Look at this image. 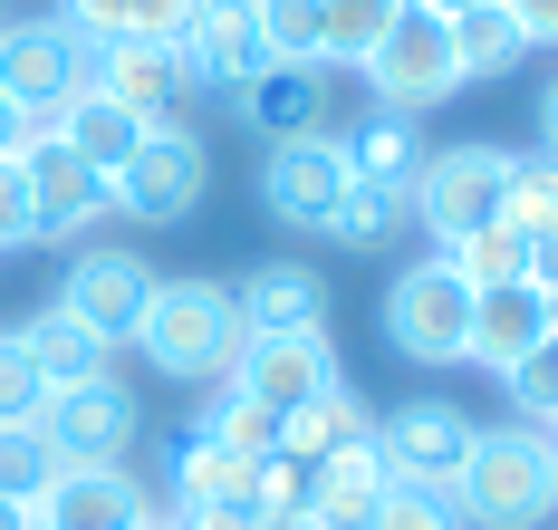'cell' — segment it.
<instances>
[{
  "label": "cell",
  "instance_id": "obj_39",
  "mask_svg": "<svg viewBox=\"0 0 558 530\" xmlns=\"http://www.w3.org/2000/svg\"><path fill=\"white\" fill-rule=\"evenodd\" d=\"M183 29H193V0H135V29H125V39H165V49H183Z\"/></svg>",
  "mask_w": 558,
  "mask_h": 530
},
{
  "label": "cell",
  "instance_id": "obj_16",
  "mask_svg": "<svg viewBox=\"0 0 558 530\" xmlns=\"http://www.w3.org/2000/svg\"><path fill=\"white\" fill-rule=\"evenodd\" d=\"M328 386H347L328 338H251L241 366H231V396H251L260 414H299V406H318Z\"/></svg>",
  "mask_w": 558,
  "mask_h": 530
},
{
  "label": "cell",
  "instance_id": "obj_7",
  "mask_svg": "<svg viewBox=\"0 0 558 530\" xmlns=\"http://www.w3.org/2000/svg\"><path fill=\"white\" fill-rule=\"evenodd\" d=\"M347 193H356V165L337 155V125L328 135H289V145H270V165H260V203H270V222H289V232L337 241Z\"/></svg>",
  "mask_w": 558,
  "mask_h": 530
},
{
  "label": "cell",
  "instance_id": "obj_34",
  "mask_svg": "<svg viewBox=\"0 0 558 530\" xmlns=\"http://www.w3.org/2000/svg\"><path fill=\"white\" fill-rule=\"evenodd\" d=\"M404 222H414V203H404L395 183H356V193H347V213H337V241H356V251H366V241H395Z\"/></svg>",
  "mask_w": 558,
  "mask_h": 530
},
{
  "label": "cell",
  "instance_id": "obj_5",
  "mask_svg": "<svg viewBox=\"0 0 558 530\" xmlns=\"http://www.w3.org/2000/svg\"><path fill=\"white\" fill-rule=\"evenodd\" d=\"M386 338L414 366H462V348H472V280L452 270L444 251L434 261H404L386 280Z\"/></svg>",
  "mask_w": 558,
  "mask_h": 530
},
{
  "label": "cell",
  "instance_id": "obj_22",
  "mask_svg": "<svg viewBox=\"0 0 558 530\" xmlns=\"http://www.w3.org/2000/svg\"><path fill=\"white\" fill-rule=\"evenodd\" d=\"M356 444H376V406L356 386H328L318 406L279 414V454L289 463H328V454H356Z\"/></svg>",
  "mask_w": 558,
  "mask_h": 530
},
{
  "label": "cell",
  "instance_id": "obj_21",
  "mask_svg": "<svg viewBox=\"0 0 558 530\" xmlns=\"http://www.w3.org/2000/svg\"><path fill=\"white\" fill-rule=\"evenodd\" d=\"M328 68H260L251 87H241V117L260 125L270 145H289V135H328Z\"/></svg>",
  "mask_w": 558,
  "mask_h": 530
},
{
  "label": "cell",
  "instance_id": "obj_4",
  "mask_svg": "<svg viewBox=\"0 0 558 530\" xmlns=\"http://www.w3.org/2000/svg\"><path fill=\"white\" fill-rule=\"evenodd\" d=\"M87 59H97V49H87L58 10L0 20V97L39 125V135L58 125V107H68V97H87Z\"/></svg>",
  "mask_w": 558,
  "mask_h": 530
},
{
  "label": "cell",
  "instance_id": "obj_17",
  "mask_svg": "<svg viewBox=\"0 0 558 530\" xmlns=\"http://www.w3.org/2000/svg\"><path fill=\"white\" fill-rule=\"evenodd\" d=\"M539 338H558V299L539 290V280L472 290V348H462V366H492V376H510V366L539 348Z\"/></svg>",
  "mask_w": 558,
  "mask_h": 530
},
{
  "label": "cell",
  "instance_id": "obj_15",
  "mask_svg": "<svg viewBox=\"0 0 558 530\" xmlns=\"http://www.w3.org/2000/svg\"><path fill=\"white\" fill-rule=\"evenodd\" d=\"M183 68H193V87H251L270 59V39H260V0H193V29H183Z\"/></svg>",
  "mask_w": 558,
  "mask_h": 530
},
{
  "label": "cell",
  "instance_id": "obj_42",
  "mask_svg": "<svg viewBox=\"0 0 558 530\" xmlns=\"http://www.w3.org/2000/svg\"><path fill=\"white\" fill-rule=\"evenodd\" d=\"M530 280H539V290L558 299V232H539V241H530Z\"/></svg>",
  "mask_w": 558,
  "mask_h": 530
},
{
  "label": "cell",
  "instance_id": "obj_40",
  "mask_svg": "<svg viewBox=\"0 0 558 530\" xmlns=\"http://www.w3.org/2000/svg\"><path fill=\"white\" fill-rule=\"evenodd\" d=\"M510 20H520V39L530 49H558V0H501Z\"/></svg>",
  "mask_w": 558,
  "mask_h": 530
},
{
  "label": "cell",
  "instance_id": "obj_6",
  "mask_svg": "<svg viewBox=\"0 0 558 530\" xmlns=\"http://www.w3.org/2000/svg\"><path fill=\"white\" fill-rule=\"evenodd\" d=\"M501 193H510V155L472 135V145H444V155H424V174H414V222L434 232V251H452L462 232L501 222Z\"/></svg>",
  "mask_w": 558,
  "mask_h": 530
},
{
  "label": "cell",
  "instance_id": "obj_2",
  "mask_svg": "<svg viewBox=\"0 0 558 530\" xmlns=\"http://www.w3.org/2000/svg\"><path fill=\"white\" fill-rule=\"evenodd\" d=\"M135 348H145V366H155L165 386H231L251 328H241V309H231L222 280H155Z\"/></svg>",
  "mask_w": 558,
  "mask_h": 530
},
{
  "label": "cell",
  "instance_id": "obj_20",
  "mask_svg": "<svg viewBox=\"0 0 558 530\" xmlns=\"http://www.w3.org/2000/svg\"><path fill=\"white\" fill-rule=\"evenodd\" d=\"M337 155L356 165V183H395V193L414 203V174H424V135H414V117H395V107H356V117L337 125Z\"/></svg>",
  "mask_w": 558,
  "mask_h": 530
},
{
  "label": "cell",
  "instance_id": "obj_28",
  "mask_svg": "<svg viewBox=\"0 0 558 530\" xmlns=\"http://www.w3.org/2000/svg\"><path fill=\"white\" fill-rule=\"evenodd\" d=\"M444 261L472 280V290H501V280H530V232H520V222H482V232L452 241Z\"/></svg>",
  "mask_w": 558,
  "mask_h": 530
},
{
  "label": "cell",
  "instance_id": "obj_12",
  "mask_svg": "<svg viewBox=\"0 0 558 530\" xmlns=\"http://www.w3.org/2000/svg\"><path fill=\"white\" fill-rule=\"evenodd\" d=\"M155 511H173V502H155L125 463H68L49 492L29 502L39 530H135V521H155Z\"/></svg>",
  "mask_w": 558,
  "mask_h": 530
},
{
  "label": "cell",
  "instance_id": "obj_29",
  "mask_svg": "<svg viewBox=\"0 0 558 530\" xmlns=\"http://www.w3.org/2000/svg\"><path fill=\"white\" fill-rule=\"evenodd\" d=\"M58 472H68V463H58L49 424H0V502H20V511H29Z\"/></svg>",
  "mask_w": 558,
  "mask_h": 530
},
{
  "label": "cell",
  "instance_id": "obj_8",
  "mask_svg": "<svg viewBox=\"0 0 558 530\" xmlns=\"http://www.w3.org/2000/svg\"><path fill=\"white\" fill-rule=\"evenodd\" d=\"M356 77H366V97H376V107L424 117V107H444L452 87H462V59H452V29H444V20L404 10L386 39H376V59L356 68Z\"/></svg>",
  "mask_w": 558,
  "mask_h": 530
},
{
  "label": "cell",
  "instance_id": "obj_25",
  "mask_svg": "<svg viewBox=\"0 0 558 530\" xmlns=\"http://www.w3.org/2000/svg\"><path fill=\"white\" fill-rule=\"evenodd\" d=\"M20 338H29V357H39V376H49V386H87V376H116V348L97 338V328H77L58 299L39 309V318H29V328H20Z\"/></svg>",
  "mask_w": 558,
  "mask_h": 530
},
{
  "label": "cell",
  "instance_id": "obj_19",
  "mask_svg": "<svg viewBox=\"0 0 558 530\" xmlns=\"http://www.w3.org/2000/svg\"><path fill=\"white\" fill-rule=\"evenodd\" d=\"M308 472V521L318 530H376V502H386V454L356 444V454H328V463H299Z\"/></svg>",
  "mask_w": 558,
  "mask_h": 530
},
{
  "label": "cell",
  "instance_id": "obj_3",
  "mask_svg": "<svg viewBox=\"0 0 558 530\" xmlns=\"http://www.w3.org/2000/svg\"><path fill=\"white\" fill-rule=\"evenodd\" d=\"M116 213L135 222V232H173V222H193L203 213V193H213V155H203V135L173 117V125H145V145L125 155L107 174Z\"/></svg>",
  "mask_w": 558,
  "mask_h": 530
},
{
  "label": "cell",
  "instance_id": "obj_37",
  "mask_svg": "<svg viewBox=\"0 0 558 530\" xmlns=\"http://www.w3.org/2000/svg\"><path fill=\"white\" fill-rule=\"evenodd\" d=\"M58 20H68L87 49H107V39H125V29H135V0H58Z\"/></svg>",
  "mask_w": 558,
  "mask_h": 530
},
{
  "label": "cell",
  "instance_id": "obj_23",
  "mask_svg": "<svg viewBox=\"0 0 558 530\" xmlns=\"http://www.w3.org/2000/svg\"><path fill=\"white\" fill-rule=\"evenodd\" d=\"M165 492H173V511L251 502V492H260V463H251V454H222L213 434H183V444H173V463H165Z\"/></svg>",
  "mask_w": 558,
  "mask_h": 530
},
{
  "label": "cell",
  "instance_id": "obj_44",
  "mask_svg": "<svg viewBox=\"0 0 558 530\" xmlns=\"http://www.w3.org/2000/svg\"><path fill=\"white\" fill-rule=\"evenodd\" d=\"M260 530H318V521H308V502H279V511H260Z\"/></svg>",
  "mask_w": 558,
  "mask_h": 530
},
{
  "label": "cell",
  "instance_id": "obj_24",
  "mask_svg": "<svg viewBox=\"0 0 558 530\" xmlns=\"http://www.w3.org/2000/svg\"><path fill=\"white\" fill-rule=\"evenodd\" d=\"M49 135L68 145V155H87L97 174H116V165H125V155L145 145V117H125L116 97H97V87H87V97H68V107H58V125H49Z\"/></svg>",
  "mask_w": 558,
  "mask_h": 530
},
{
  "label": "cell",
  "instance_id": "obj_32",
  "mask_svg": "<svg viewBox=\"0 0 558 530\" xmlns=\"http://www.w3.org/2000/svg\"><path fill=\"white\" fill-rule=\"evenodd\" d=\"M376 530H472V521H462L452 482H386V502H376Z\"/></svg>",
  "mask_w": 558,
  "mask_h": 530
},
{
  "label": "cell",
  "instance_id": "obj_9",
  "mask_svg": "<svg viewBox=\"0 0 558 530\" xmlns=\"http://www.w3.org/2000/svg\"><path fill=\"white\" fill-rule=\"evenodd\" d=\"M145 299H155V261H135L125 241H87V251L68 261V280H58V309H68L77 328H97L107 348H125V338L145 328Z\"/></svg>",
  "mask_w": 558,
  "mask_h": 530
},
{
  "label": "cell",
  "instance_id": "obj_11",
  "mask_svg": "<svg viewBox=\"0 0 558 530\" xmlns=\"http://www.w3.org/2000/svg\"><path fill=\"white\" fill-rule=\"evenodd\" d=\"M20 174H29V213H39V241H87L97 222L116 213L107 174L87 155H68L58 135H29L20 145Z\"/></svg>",
  "mask_w": 558,
  "mask_h": 530
},
{
  "label": "cell",
  "instance_id": "obj_13",
  "mask_svg": "<svg viewBox=\"0 0 558 530\" xmlns=\"http://www.w3.org/2000/svg\"><path fill=\"white\" fill-rule=\"evenodd\" d=\"M87 87L116 97L125 117H145V125H173V107L193 97V68H183V49H165V39H107V49L87 59Z\"/></svg>",
  "mask_w": 558,
  "mask_h": 530
},
{
  "label": "cell",
  "instance_id": "obj_18",
  "mask_svg": "<svg viewBox=\"0 0 558 530\" xmlns=\"http://www.w3.org/2000/svg\"><path fill=\"white\" fill-rule=\"evenodd\" d=\"M231 309H241L251 338H318V328H328V280H318L308 261H260V270L231 290Z\"/></svg>",
  "mask_w": 558,
  "mask_h": 530
},
{
  "label": "cell",
  "instance_id": "obj_33",
  "mask_svg": "<svg viewBox=\"0 0 558 530\" xmlns=\"http://www.w3.org/2000/svg\"><path fill=\"white\" fill-rule=\"evenodd\" d=\"M39 414H49V376L20 328H0V424H39Z\"/></svg>",
  "mask_w": 558,
  "mask_h": 530
},
{
  "label": "cell",
  "instance_id": "obj_30",
  "mask_svg": "<svg viewBox=\"0 0 558 530\" xmlns=\"http://www.w3.org/2000/svg\"><path fill=\"white\" fill-rule=\"evenodd\" d=\"M193 434H213L222 454H251V463H270V454H279V414H260L251 396H231V386H213V406L193 414Z\"/></svg>",
  "mask_w": 558,
  "mask_h": 530
},
{
  "label": "cell",
  "instance_id": "obj_46",
  "mask_svg": "<svg viewBox=\"0 0 558 530\" xmlns=\"http://www.w3.org/2000/svg\"><path fill=\"white\" fill-rule=\"evenodd\" d=\"M404 10H424V20H462L472 0H404Z\"/></svg>",
  "mask_w": 558,
  "mask_h": 530
},
{
  "label": "cell",
  "instance_id": "obj_49",
  "mask_svg": "<svg viewBox=\"0 0 558 530\" xmlns=\"http://www.w3.org/2000/svg\"><path fill=\"white\" fill-rule=\"evenodd\" d=\"M549 434H558V424H549Z\"/></svg>",
  "mask_w": 558,
  "mask_h": 530
},
{
  "label": "cell",
  "instance_id": "obj_38",
  "mask_svg": "<svg viewBox=\"0 0 558 530\" xmlns=\"http://www.w3.org/2000/svg\"><path fill=\"white\" fill-rule=\"evenodd\" d=\"M20 241H39V213H29V174H20V155H0V251H20Z\"/></svg>",
  "mask_w": 558,
  "mask_h": 530
},
{
  "label": "cell",
  "instance_id": "obj_10",
  "mask_svg": "<svg viewBox=\"0 0 558 530\" xmlns=\"http://www.w3.org/2000/svg\"><path fill=\"white\" fill-rule=\"evenodd\" d=\"M49 444L58 463H125L135 444H145V406H135V386H116V376H87V386H49Z\"/></svg>",
  "mask_w": 558,
  "mask_h": 530
},
{
  "label": "cell",
  "instance_id": "obj_36",
  "mask_svg": "<svg viewBox=\"0 0 558 530\" xmlns=\"http://www.w3.org/2000/svg\"><path fill=\"white\" fill-rule=\"evenodd\" d=\"M260 39L279 68H318V0H260Z\"/></svg>",
  "mask_w": 558,
  "mask_h": 530
},
{
  "label": "cell",
  "instance_id": "obj_43",
  "mask_svg": "<svg viewBox=\"0 0 558 530\" xmlns=\"http://www.w3.org/2000/svg\"><path fill=\"white\" fill-rule=\"evenodd\" d=\"M29 135H39V125L20 117V107H10V97H0V155H20V145H29Z\"/></svg>",
  "mask_w": 558,
  "mask_h": 530
},
{
  "label": "cell",
  "instance_id": "obj_31",
  "mask_svg": "<svg viewBox=\"0 0 558 530\" xmlns=\"http://www.w3.org/2000/svg\"><path fill=\"white\" fill-rule=\"evenodd\" d=\"M501 222H520L530 241H539V232H558V155H510Z\"/></svg>",
  "mask_w": 558,
  "mask_h": 530
},
{
  "label": "cell",
  "instance_id": "obj_47",
  "mask_svg": "<svg viewBox=\"0 0 558 530\" xmlns=\"http://www.w3.org/2000/svg\"><path fill=\"white\" fill-rule=\"evenodd\" d=\"M0 530H39V521H29V511H20V502H0Z\"/></svg>",
  "mask_w": 558,
  "mask_h": 530
},
{
  "label": "cell",
  "instance_id": "obj_27",
  "mask_svg": "<svg viewBox=\"0 0 558 530\" xmlns=\"http://www.w3.org/2000/svg\"><path fill=\"white\" fill-rule=\"evenodd\" d=\"M395 20L404 0H318V68H366Z\"/></svg>",
  "mask_w": 558,
  "mask_h": 530
},
{
  "label": "cell",
  "instance_id": "obj_45",
  "mask_svg": "<svg viewBox=\"0 0 558 530\" xmlns=\"http://www.w3.org/2000/svg\"><path fill=\"white\" fill-rule=\"evenodd\" d=\"M539 155H558V77H549V97H539Z\"/></svg>",
  "mask_w": 558,
  "mask_h": 530
},
{
  "label": "cell",
  "instance_id": "obj_14",
  "mask_svg": "<svg viewBox=\"0 0 558 530\" xmlns=\"http://www.w3.org/2000/svg\"><path fill=\"white\" fill-rule=\"evenodd\" d=\"M472 434H482V424H472L462 406H444V396L376 414V454H386L395 482H452V472H462V454H472Z\"/></svg>",
  "mask_w": 558,
  "mask_h": 530
},
{
  "label": "cell",
  "instance_id": "obj_41",
  "mask_svg": "<svg viewBox=\"0 0 558 530\" xmlns=\"http://www.w3.org/2000/svg\"><path fill=\"white\" fill-rule=\"evenodd\" d=\"M183 530H260V511L251 502H213V511H173Z\"/></svg>",
  "mask_w": 558,
  "mask_h": 530
},
{
  "label": "cell",
  "instance_id": "obj_26",
  "mask_svg": "<svg viewBox=\"0 0 558 530\" xmlns=\"http://www.w3.org/2000/svg\"><path fill=\"white\" fill-rule=\"evenodd\" d=\"M444 29H452V59H462V87H472V77H510V68L530 59V39H520V20H510L501 0H472Z\"/></svg>",
  "mask_w": 558,
  "mask_h": 530
},
{
  "label": "cell",
  "instance_id": "obj_48",
  "mask_svg": "<svg viewBox=\"0 0 558 530\" xmlns=\"http://www.w3.org/2000/svg\"><path fill=\"white\" fill-rule=\"evenodd\" d=\"M135 530H183V521H173V511H155V521H135Z\"/></svg>",
  "mask_w": 558,
  "mask_h": 530
},
{
  "label": "cell",
  "instance_id": "obj_1",
  "mask_svg": "<svg viewBox=\"0 0 558 530\" xmlns=\"http://www.w3.org/2000/svg\"><path fill=\"white\" fill-rule=\"evenodd\" d=\"M452 502L472 530H549L558 521V434L549 424H482L452 472Z\"/></svg>",
  "mask_w": 558,
  "mask_h": 530
},
{
  "label": "cell",
  "instance_id": "obj_35",
  "mask_svg": "<svg viewBox=\"0 0 558 530\" xmlns=\"http://www.w3.org/2000/svg\"><path fill=\"white\" fill-rule=\"evenodd\" d=\"M501 386H510V414H520V424H558V338H539Z\"/></svg>",
  "mask_w": 558,
  "mask_h": 530
}]
</instances>
